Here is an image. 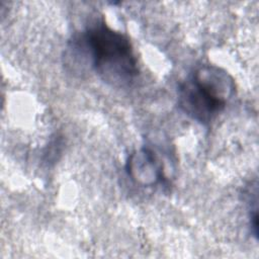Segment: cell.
Instances as JSON below:
<instances>
[{"mask_svg": "<svg viewBox=\"0 0 259 259\" xmlns=\"http://www.w3.org/2000/svg\"><path fill=\"white\" fill-rule=\"evenodd\" d=\"M68 52L76 65H90L96 75L112 87L130 86L139 75L138 60L130 38L112 29L103 18L75 35Z\"/></svg>", "mask_w": 259, "mask_h": 259, "instance_id": "obj_1", "label": "cell"}, {"mask_svg": "<svg viewBox=\"0 0 259 259\" xmlns=\"http://www.w3.org/2000/svg\"><path fill=\"white\" fill-rule=\"evenodd\" d=\"M127 169L131 176L144 185H153L164 179L162 163L148 149L133 154L127 162Z\"/></svg>", "mask_w": 259, "mask_h": 259, "instance_id": "obj_3", "label": "cell"}, {"mask_svg": "<svg viewBox=\"0 0 259 259\" xmlns=\"http://www.w3.org/2000/svg\"><path fill=\"white\" fill-rule=\"evenodd\" d=\"M236 83L223 68L202 65L178 87V107L190 118L209 123L234 97Z\"/></svg>", "mask_w": 259, "mask_h": 259, "instance_id": "obj_2", "label": "cell"}]
</instances>
